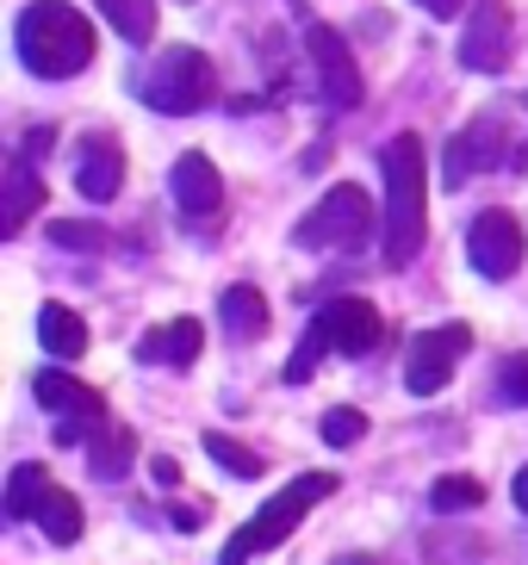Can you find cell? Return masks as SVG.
I'll return each mask as SVG.
<instances>
[{
    "instance_id": "ba28073f",
    "label": "cell",
    "mask_w": 528,
    "mask_h": 565,
    "mask_svg": "<svg viewBox=\"0 0 528 565\" xmlns=\"http://www.w3.org/2000/svg\"><path fill=\"white\" fill-rule=\"evenodd\" d=\"M473 349V330L466 323H442V330H416L404 342V385H411L416 398H435L447 380H454V366L466 361Z\"/></svg>"
},
{
    "instance_id": "8992f818",
    "label": "cell",
    "mask_w": 528,
    "mask_h": 565,
    "mask_svg": "<svg viewBox=\"0 0 528 565\" xmlns=\"http://www.w3.org/2000/svg\"><path fill=\"white\" fill-rule=\"evenodd\" d=\"M373 224H380V217H373V200H367L361 186L342 181V186H330L311 212L298 217L293 243H298V249H348V255H355L367 236H373Z\"/></svg>"
},
{
    "instance_id": "30bf717a",
    "label": "cell",
    "mask_w": 528,
    "mask_h": 565,
    "mask_svg": "<svg viewBox=\"0 0 528 565\" xmlns=\"http://www.w3.org/2000/svg\"><path fill=\"white\" fill-rule=\"evenodd\" d=\"M516 56V25H510V0H473L461 32V68L473 75H504Z\"/></svg>"
},
{
    "instance_id": "7402d4cb",
    "label": "cell",
    "mask_w": 528,
    "mask_h": 565,
    "mask_svg": "<svg viewBox=\"0 0 528 565\" xmlns=\"http://www.w3.org/2000/svg\"><path fill=\"white\" fill-rule=\"evenodd\" d=\"M99 19H106L125 44H149V38H156V0H99Z\"/></svg>"
},
{
    "instance_id": "83f0119b",
    "label": "cell",
    "mask_w": 528,
    "mask_h": 565,
    "mask_svg": "<svg viewBox=\"0 0 528 565\" xmlns=\"http://www.w3.org/2000/svg\"><path fill=\"white\" fill-rule=\"evenodd\" d=\"M50 150H56V131H50V125L25 131V143H19V156H32V162H38V156H50Z\"/></svg>"
},
{
    "instance_id": "5b68a950",
    "label": "cell",
    "mask_w": 528,
    "mask_h": 565,
    "mask_svg": "<svg viewBox=\"0 0 528 565\" xmlns=\"http://www.w3.org/2000/svg\"><path fill=\"white\" fill-rule=\"evenodd\" d=\"M131 94L144 106H156V113H168V118H187V113L218 100V68H212V56L193 51V44H168V51L131 82Z\"/></svg>"
},
{
    "instance_id": "cb8c5ba5",
    "label": "cell",
    "mask_w": 528,
    "mask_h": 565,
    "mask_svg": "<svg viewBox=\"0 0 528 565\" xmlns=\"http://www.w3.org/2000/svg\"><path fill=\"white\" fill-rule=\"evenodd\" d=\"M485 503V484L479 479H435L430 491V510L435 515H461V510H479Z\"/></svg>"
},
{
    "instance_id": "e0dca14e",
    "label": "cell",
    "mask_w": 528,
    "mask_h": 565,
    "mask_svg": "<svg viewBox=\"0 0 528 565\" xmlns=\"http://www.w3.org/2000/svg\"><path fill=\"white\" fill-rule=\"evenodd\" d=\"M137 460V435L125 423H106V429L87 441V466H94V479H125Z\"/></svg>"
},
{
    "instance_id": "8fae6325",
    "label": "cell",
    "mask_w": 528,
    "mask_h": 565,
    "mask_svg": "<svg viewBox=\"0 0 528 565\" xmlns=\"http://www.w3.org/2000/svg\"><path fill=\"white\" fill-rule=\"evenodd\" d=\"M305 51L317 63V87H324L330 113H355L361 106V68L348 56V38L336 25H305Z\"/></svg>"
},
{
    "instance_id": "d4e9b609",
    "label": "cell",
    "mask_w": 528,
    "mask_h": 565,
    "mask_svg": "<svg viewBox=\"0 0 528 565\" xmlns=\"http://www.w3.org/2000/svg\"><path fill=\"white\" fill-rule=\"evenodd\" d=\"M324 441H330V448H355V441H361L367 435V416L355 411V404H336V411H324Z\"/></svg>"
},
{
    "instance_id": "ffe728a7",
    "label": "cell",
    "mask_w": 528,
    "mask_h": 565,
    "mask_svg": "<svg viewBox=\"0 0 528 565\" xmlns=\"http://www.w3.org/2000/svg\"><path fill=\"white\" fill-rule=\"evenodd\" d=\"M218 317L231 323L236 342H255V335H267V299L255 292V286H224V299H218Z\"/></svg>"
},
{
    "instance_id": "7c38bea8",
    "label": "cell",
    "mask_w": 528,
    "mask_h": 565,
    "mask_svg": "<svg viewBox=\"0 0 528 565\" xmlns=\"http://www.w3.org/2000/svg\"><path fill=\"white\" fill-rule=\"evenodd\" d=\"M522 224L510 212H479L473 217V231H466V262L479 267L485 280H510L516 267H522Z\"/></svg>"
},
{
    "instance_id": "4316f807",
    "label": "cell",
    "mask_w": 528,
    "mask_h": 565,
    "mask_svg": "<svg viewBox=\"0 0 528 565\" xmlns=\"http://www.w3.org/2000/svg\"><path fill=\"white\" fill-rule=\"evenodd\" d=\"M50 243H63V249H99L106 231H99V224H82V217H56V224H50Z\"/></svg>"
},
{
    "instance_id": "e575fe53",
    "label": "cell",
    "mask_w": 528,
    "mask_h": 565,
    "mask_svg": "<svg viewBox=\"0 0 528 565\" xmlns=\"http://www.w3.org/2000/svg\"><path fill=\"white\" fill-rule=\"evenodd\" d=\"M187 7H193V0H187Z\"/></svg>"
},
{
    "instance_id": "1f68e13d",
    "label": "cell",
    "mask_w": 528,
    "mask_h": 565,
    "mask_svg": "<svg viewBox=\"0 0 528 565\" xmlns=\"http://www.w3.org/2000/svg\"><path fill=\"white\" fill-rule=\"evenodd\" d=\"M510 498H516V510L528 515V466H522V472H516V484H510Z\"/></svg>"
},
{
    "instance_id": "5bb4252c",
    "label": "cell",
    "mask_w": 528,
    "mask_h": 565,
    "mask_svg": "<svg viewBox=\"0 0 528 565\" xmlns=\"http://www.w3.org/2000/svg\"><path fill=\"white\" fill-rule=\"evenodd\" d=\"M175 205H181L187 217H218V205H224V181H218V168H212V156H199V150H187L181 162H175Z\"/></svg>"
},
{
    "instance_id": "52a82bcc",
    "label": "cell",
    "mask_w": 528,
    "mask_h": 565,
    "mask_svg": "<svg viewBox=\"0 0 528 565\" xmlns=\"http://www.w3.org/2000/svg\"><path fill=\"white\" fill-rule=\"evenodd\" d=\"M32 392H38V404L56 416V441H63V448H82V441H94V435L106 429V398H99L94 385H82L75 373H38Z\"/></svg>"
},
{
    "instance_id": "277c9868",
    "label": "cell",
    "mask_w": 528,
    "mask_h": 565,
    "mask_svg": "<svg viewBox=\"0 0 528 565\" xmlns=\"http://www.w3.org/2000/svg\"><path fill=\"white\" fill-rule=\"evenodd\" d=\"M324 498H336V472H298L286 491H274V498L224 541V565H249V559H262V553H274Z\"/></svg>"
},
{
    "instance_id": "9c48e42d",
    "label": "cell",
    "mask_w": 528,
    "mask_h": 565,
    "mask_svg": "<svg viewBox=\"0 0 528 565\" xmlns=\"http://www.w3.org/2000/svg\"><path fill=\"white\" fill-rule=\"evenodd\" d=\"M504 156H510V125H504L497 113H479L473 125H461V131L447 137L442 181L447 186H466V181H479V174H492Z\"/></svg>"
},
{
    "instance_id": "603a6c76",
    "label": "cell",
    "mask_w": 528,
    "mask_h": 565,
    "mask_svg": "<svg viewBox=\"0 0 528 565\" xmlns=\"http://www.w3.org/2000/svg\"><path fill=\"white\" fill-rule=\"evenodd\" d=\"M205 454H212V460L224 466L231 479H262V454H255V448H243V441H231L224 429H212V435H205Z\"/></svg>"
},
{
    "instance_id": "2e32d148",
    "label": "cell",
    "mask_w": 528,
    "mask_h": 565,
    "mask_svg": "<svg viewBox=\"0 0 528 565\" xmlns=\"http://www.w3.org/2000/svg\"><path fill=\"white\" fill-rule=\"evenodd\" d=\"M199 349H205V330H199V317H175L162 330H149L137 342V361L144 366H193Z\"/></svg>"
},
{
    "instance_id": "d6a6232c",
    "label": "cell",
    "mask_w": 528,
    "mask_h": 565,
    "mask_svg": "<svg viewBox=\"0 0 528 565\" xmlns=\"http://www.w3.org/2000/svg\"><path fill=\"white\" fill-rule=\"evenodd\" d=\"M336 565H380V559H373V553H342Z\"/></svg>"
},
{
    "instance_id": "484cf974",
    "label": "cell",
    "mask_w": 528,
    "mask_h": 565,
    "mask_svg": "<svg viewBox=\"0 0 528 565\" xmlns=\"http://www.w3.org/2000/svg\"><path fill=\"white\" fill-rule=\"evenodd\" d=\"M497 404H510V411H528V349L510 354V361L497 366Z\"/></svg>"
},
{
    "instance_id": "ac0fdd59",
    "label": "cell",
    "mask_w": 528,
    "mask_h": 565,
    "mask_svg": "<svg viewBox=\"0 0 528 565\" xmlns=\"http://www.w3.org/2000/svg\"><path fill=\"white\" fill-rule=\"evenodd\" d=\"M38 335H44V349L56 354V361H82L87 354V323L68 305H44L38 311Z\"/></svg>"
},
{
    "instance_id": "f546056e",
    "label": "cell",
    "mask_w": 528,
    "mask_h": 565,
    "mask_svg": "<svg viewBox=\"0 0 528 565\" xmlns=\"http://www.w3.org/2000/svg\"><path fill=\"white\" fill-rule=\"evenodd\" d=\"M168 515H175V529H181V534H193V529H199V515H205V510H193V503H175Z\"/></svg>"
},
{
    "instance_id": "4dcf8cb0",
    "label": "cell",
    "mask_w": 528,
    "mask_h": 565,
    "mask_svg": "<svg viewBox=\"0 0 528 565\" xmlns=\"http://www.w3.org/2000/svg\"><path fill=\"white\" fill-rule=\"evenodd\" d=\"M416 7H423V13H435V19H454L466 0H416Z\"/></svg>"
},
{
    "instance_id": "9a60e30c",
    "label": "cell",
    "mask_w": 528,
    "mask_h": 565,
    "mask_svg": "<svg viewBox=\"0 0 528 565\" xmlns=\"http://www.w3.org/2000/svg\"><path fill=\"white\" fill-rule=\"evenodd\" d=\"M0 181H7V205H0V236H19L38 212H44V181H38V162L13 150V162H7V174H0Z\"/></svg>"
},
{
    "instance_id": "44dd1931",
    "label": "cell",
    "mask_w": 528,
    "mask_h": 565,
    "mask_svg": "<svg viewBox=\"0 0 528 565\" xmlns=\"http://www.w3.org/2000/svg\"><path fill=\"white\" fill-rule=\"evenodd\" d=\"M50 498V472L38 460H25V466H13V479H7V522H32L38 515V503Z\"/></svg>"
},
{
    "instance_id": "4fadbf2b",
    "label": "cell",
    "mask_w": 528,
    "mask_h": 565,
    "mask_svg": "<svg viewBox=\"0 0 528 565\" xmlns=\"http://www.w3.org/2000/svg\"><path fill=\"white\" fill-rule=\"evenodd\" d=\"M118 186H125V150H118V137H87L82 156H75V193L94 205L118 200Z\"/></svg>"
},
{
    "instance_id": "6da1fadb",
    "label": "cell",
    "mask_w": 528,
    "mask_h": 565,
    "mask_svg": "<svg viewBox=\"0 0 528 565\" xmlns=\"http://www.w3.org/2000/svg\"><path fill=\"white\" fill-rule=\"evenodd\" d=\"M386 174V217H380V249L386 267H411L430 236V168H423V137L398 131L380 150Z\"/></svg>"
},
{
    "instance_id": "3957f363",
    "label": "cell",
    "mask_w": 528,
    "mask_h": 565,
    "mask_svg": "<svg viewBox=\"0 0 528 565\" xmlns=\"http://www.w3.org/2000/svg\"><path fill=\"white\" fill-rule=\"evenodd\" d=\"M380 311L367 299H330V305H317L311 323H305V342L293 349V361H286V385H305L317 373V361L324 354H348V361H361V354L380 349Z\"/></svg>"
},
{
    "instance_id": "d6986e66",
    "label": "cell",
    "mask_w": 528,
    "mask_h": 565,
    "mask_svg": "<svg viewBox=\"0 0 528 565\" xmlns=\"http://www.w3.org/2000/svg\"><path fill=\"white\" fill-rule=\"evenodd\" d=\"M32 522L44 529V541H56V547H75V541H82V498H75V491H63V484H50V498L38 503Z\"/></svg>"
},
{
    "instance_id": "f1b7e54d",
    "label": "cell",
    "mask_w": 528,
    "mask_h": 565,
    "mask_svg": "<svg viewBox=\"0 0 528 565\" xmlns=\"http://www.w3.org/2000/svg\"><path fill=\"white\" fill-rule=\"evenodd\" d=\"M149 472H156V484H162V491H175V484H181V466L168 460V454H156V460H149Z\"/></svg>"
},
{
    "instance_id": "836d02e7",
    "label": "cell",
    "mask_w": 528,
    "mask_h": 565,
    "mask_svg": "<svg viewBox=\"0 0 528 565\" xmlns=\"http://www.w3.org/2000/svg\"><path fill=\"white\" fill-rule=\"evenodd\" d=\"M522 106H528V94H522Z\"/></svg>"
},
{
    "instance_id": "7a4b0ae2",
    "label": "cell",
    "mask_w": 528,
    "mask_h": 565,
    "mask_svg": "<svg viewBox=\"0 0 528 565\" xmlns=\"http://www.w3.org/2000/svg\"><path fill=\"white\" fill-rule=\"evenodd\" d=\"M13 51L19 63L44 75V82H68L94 63V25H87L68 0H32L13 25Z\"/></svg>"
}]
</instances>
